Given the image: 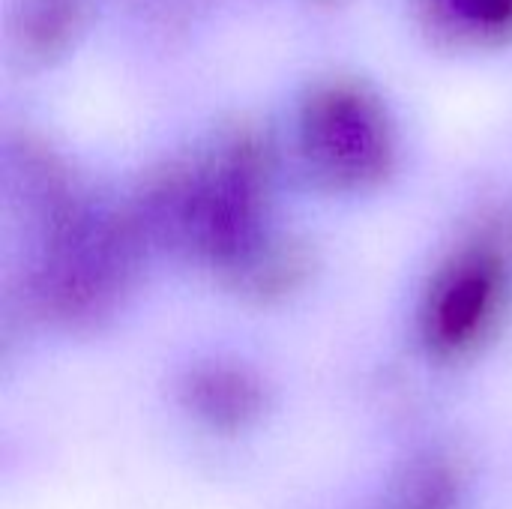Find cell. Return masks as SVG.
<instances>
[]
</instances>
